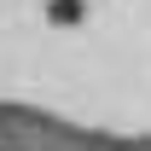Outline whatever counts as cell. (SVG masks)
Here are the masks:
<instances>
[{
  "mask_svg": "<svg viewBox=\"0 0 151 151\" xmlns=\"http://www.w3.org/2000/svg\"><path fill=\"white\" fill-rule=\"evenodd\" d=\"M47 12H52L58 23H76V18H81V0H52V6H47Z\"/></svg>",
  "mask_w": 151,
  "mask_h": 151,
  "instance_id": "cell-1",
  "label": "cell"
}]
</instances>
